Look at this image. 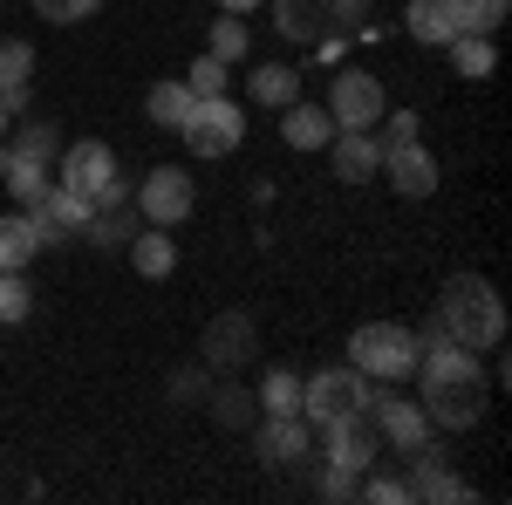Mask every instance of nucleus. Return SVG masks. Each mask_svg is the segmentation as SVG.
I'll return each instance as SVG.
<instances>
[{
  "mask_svg": "<svg viewBox=\"0 0 512 505\" xmlns=\"http://www.w3.org/2000/svg\"><path fill=\"white\" fill-rule=\"evenodd\" d=\"M485 362L472 349H458V342H437V349L417 355V403H424V417L431 430H472L485 417Z\"/></svg>",
  "mask_w": 512,
  "mask_h": 505,
  "instance_id": "obj_1",
  "label": "nucleus"
},
{
  "mask_svg": "<svg viewBox=\"0 0 512 505\" xmlns=\"http://www.w3.org/2000/svg\"><path fill=\"white\" fill-rule=\"evenodd\" d=\"M437 328L472 355L499 349L506 342V301H499V287L485 273H451L444 294H437Z\"/></svg>",
  "mask_w": 512,
  "mask_h": 505,
  "instance_id": "obj_2",
  "label": "nucleus"
},
{
  "mask_svg": "<svg viewBox=\"0 0 512 505\" xmlns=\"http://www.w3.org/2000/svg\"><path fill=\"white\" fill-rule=\"evenodd\" d=\"M417 328H403V321H362L349 335V362L369 376V383H403V376H417Z\"/></svg>",
  "mask_w": 512,
  "mask_h": 505,
  "instance_id": "obj_3",
  "label": "nucleus"
},
{
  "mask_svg": "<svg viewBox=\"0 0 512 505\" xmlns=\"http://www.w3.org/2000/svg\"><path fill=\"white\" fill-rule=\"evenodd\" d=\"M369 0H274V28L287 41H328V35H355Z\"/></svg>",
  "mask_w": 512,
  "mask_h": 505,
  "instance_id": "obj_4",
  "label": "nucleus"
},
{
  "mask_svg": "<svg viewBox=\"0 0 512 505\" xmlns=\"http://www.w3.org/2000/svg\"><path fill=\"white\" fill-rule=\"evenodd\" d=\"M178 137H185L192 157H233L239 144H246V110H239L233 96H198Z\"/></svg>",
  "mask_w": 512,
  "mask_h": 505,
  "instance_id": "obj_5",
  "label": "nucleus"
},
{
  "mask_svg": "<svg viewBox=\"0 0 512 505\" xmlns=\"http://www.w3.org/2000/svg\"><path fill=\"white\" fill-rule=\"evenodd\" d=\"M369 403V376L355 369V362H342V369H315L308 383H301V417L308 424H335V417H355Z\"/></svg>",
  "mask_w": 512,
  "mask_h": 505,
  "instance_id": "obj_6",
  "label": "nucleus"
},
{
  "mask_svg": "<svg viewBox=\"0 0 512 505\" xmlns=\"http://www.w3.org/2000/svg\"><path fill=\"white\" fill-rule=\"evenodd\" d=\"M130 205H137V219H144V226H185V219H192V205H198L192 171H185V164H158V171H144V178H137V192H130Z\"/></svg>",
  "mask_w": 512,
  "mask_h": 505,
  "instance_id": "obj_7",
  "label": "nucleus"
},
{
  "mask_svg": "<svg viewBox=\"0 0 512 505\" xmlns=\"http://www.w3.org/2000/svg\"><path fill=\"white\" fill-rule=\"evenodd\" d=\"M362 417H369V430L383 437V444H396V451H417V444H431V417H424V403H410L396 383H369V403H362Z\"/></svg>",
  "mask_w": 512,
  "mask_h": 505,
  "instance_id": "obj_8",
  "label": "nucleus"
},
{
  "mask_svg": "<svg viewBox=\"0 0 512 505\" xmlns=\"http://www.w3.org/2000/svg\"><path fill=\"white\" fill-rule=\"evenodd\" d=\"M383 110H390L383 76H369V69H335V82H328V117H335V130H376Z\"/></svg>",
  "mask_w": 512,
  "mask_h": 505,
  "instance_id": "obj_9",
  "label": "nucleus"
},
{
  "mask_svg": "<svg viewBox=\"0 0 512 505\" xmlns=\"http://www.w3.org/2000/svg\"><path fill=\"white\" fill-rule=\"evenodd\" d=\"M117 171L123 164L103 137H76V144H62V157H55V185H69L76 198H89V212H96V192H103Z\"/></svg>",
  "mask_w": 512,
  "mask_h": 505,
  "instance_id": "obj_10",
  "label": "nucleus"
},
{
  "mask_svg": "<svg viewBox=\"0 0 512 505\" xmlns=\"http://www.w3.org/2000/svg\"><path fill=\"white\" fill-rule=\"evenodd\" d=\"M253 349H260V328H253L246 308L212 314L205 335H198V362H205V369H239V362H253Z\"/></svg>",
  "mask_w": 512,
  "mask_h": 505,
  "instance_id": "obj_11",
  "label": "nucleus"
},
{
  "mask_svg": "<svg viewBox=\"0 0 512 505\" xmlns=\"http://www.w3.org/2000/svg\"><path fill=\"white\" fill-rule=\"evenodd\" d=\"M376 451H383V437L369 430V417H362V410H355V417H335V424H321V465L362 478V471L376 465Z\"/></svg>",
  "mask_w": 512,
  "mask_h": 505,
  "instance_id": "obj_12",
  "label": "nucleus"
},
{
  "mask_svg": "<svg viewBox=\"0 0 512 505\" xmlns=\"http://www.w3.org/2000/svg\"><path fill=\"white\" fill-rule=\"evenodd\" d=\"M28 219H35L41 246H62V239H82V233H89V198H76L69 185H55V178H48V192L28 205Z\"/></svg>",
  "mask_w": 512,
  "mask_h": 505,
  "instance_id": "obj_13",
  "label": "nucleus"
},
{
  "mask_svg": "<svg viewBox=\"0 0 512 505\" xmlns=\"http://www.w3.org/2000/svg\"><path fill=\"white\" fill-rule=\"evenodd\" d=\"M410 458V499H424V505H458V499H472V485L458 478V471L444 465V451H431V444H417V451H403Z\"/></svg>",
  "mask_w": 512,
  "mask_h": 505,
  "instance_id": "obj_14",
  "label": "nucleus"
},
{
  "mask_svg": "<svg viewBox=\"0 0 512 505\" xmlns=\"http://www.w3.org/2000/svg\"><path fill=\"white\" fill-rule=\"evenodd\" d=\"M328 171H335V185H369V178L383 171L376 130H335V137H328Z\"/></svg>",
  "mask_w": 512,
  "mask_h": 505,
  "instance_id": "obj_15",
  "label": "nucleus"
},
{
  "mask_svg": "<svg viewBox=\"0 0 512 505\" xmlns=\"http://www.w3.org/2000/svg\"><path fill=\"white\" fill-rule=\"evenodd\" d=\"M376 178H390L396 198H431L437 192V157L424 151V137H417V144H390Z\"/></svg>",
  "mask_w": 512,
  "mask_h": 505,
  "instance_id": "obj_16",
  "label": "nucleus"
},
{
  "mask_svg": "<svg viewBox=\"0 0 512 505\" xmlns=\"http://www.w3.org/2000/svg\"><path fill=\"white\" fill-rule=\"evenodd\" d=\"M253 451H260L274 471H280V465H301V458L315 451V424H308V417H260Z\"/></svg>",
  "mask_w": 512,
  "mask_h": 505,
  "instance_id": "obj_17",
  "label": "nucleus"
},
{
  "mask_svg": "<svg viewBox=\"0 0 512 505\" xmlns=\"http://www.w3.org/2000/svg\"><path fill=\"white\" fill-rule=\"evenodd\" d=\"M403 28H410V41H424V48H444V41L465 35V0H410L403 7Z\"/></svg>",
  "mask_w": 512,
  "mask_h": 505,
  "instance_id": "obj_18",
  "label": "nucleus"
},
{
  "mask_svg": "<svg viewBox=\"0 0 512 505\" xmlns=\"http://www.w3.org/2000/svg\"><path fill=\"white\" fill-rule=\"evenodd\" d=\"M328 137H335V117H328V103H308V96H294V103L280 110V144H287V151H328Z\"/></svg>",
  "mask_w": 512,
  "mask_h": 505,
  "instance_id": "obj_19",
  "label": "nucleus"
},
{
  "mask_svg": "<svg viewBox=\"0 0 512 505\" xmlns=\"http://www.w3.org/2000/svg\"><path fill=\"white\" fill-rule=\"evenodd\" d=\"M28 89H35V48L21 35H0V103L14 117H28Z\"/></svg>",
  "mask_w": 512,
  "mask_h": 505,
  "instance_id": "obj_20",
  "label": "nucleus"
},
{
  "mask_svg": "<svg viewBox=\"0 0 512 505\" xmlns=\"http://www.w3.org/2000/svg\"><path fill=\"white\" fill-rule=\"evenodd\" d=\"M123 253H130V267L144 273V280H171L178 273V239H171V226H137Z\"/></svg>",
  "mask_w": 512,
  "mask_h": 505,
  "instance_id": "obj_21",
  "label": "nucleus"
},
{
  "mask_svg": "<svg viewBox=\"0 0 512 505\" xmlns=\"http://www.w3.org/2000/svg\"><path fill=\"white\" fill-rule=\"evenodd\" d=\"M41 253V233L28 212H0V273H28V260Z\"/></svg>",
  "mask_w": 512,
  "mask_h": 505,
  "instance_id": "obj_22",
  "label": "nucleus"
},
{
  "mask_svg": "<svg viewBox=\"0 0 512 505\" xmlns=\"http://www.w3.org/2000/svg\"><path fill=\"white\" fill-rule=\"evenodd\" d=\"M444 55H451V76H465V82L499 76V48H492V35H458V41H444Z\"/></svg>",
  "mask_w": 512,
  "mask_h": 505,
  "instance_id": "obj_23",
  "label": "nucleus"
},
{
  "mask_svg": "<svg viewBox=\"0 0 512 505\" xmlns=\"http://www.w3.org/2000/svg\"><path fill=\"white\" fill-rule=\"evenodd\" d=\"M246 89H253V103H267V110H287V103L301 96V69H287V62H260V69L246 76Z\"/></svg>",
  "mask_w": 512,
  "mask_h": 505,
  "instance_id": "obj_24",
  "label": "nucleus"
},
{
  "mask_svg": "<svg viewBox=\"0 0 512 505\" xmlns=\"http://www.w3.org/2000/svg\"><path fill=\"white\" fill-rule=\"evenodd\" d=\"M192 89H185V76H171V82H158L151 96H144V110H151V123L158 130H185V117H192Z\"/></svg>",
  "mask_w": 512,
  "mask_h": 505,
  "instance_id": "obj_25",
  "label": "nucleus"
},
{
  "mask_svg": "<svg viewBox=\"0 0 512 505\" xmlns=\"http://www.w3.org/2000/svg\"><path fill=\"white\" fill-rule=\"evenodd\" d=\"M7 151L14 157H35V164H55V157H62V130H55V123H21L14 117V130H7Z\"/></svg>",
  "mask_w": 512,
  "mask_h": 505,
  "instance_id": "obj_26",
  "label": "nucleus"
},
{
  "mask_svg": "<svg viewBox=\"0 0 512 505\" xmlns=\"http://www.w3.org/2000/svg\"><path fill=\"white\" fill-rule=\"evenodd\" d=\"M144 219H137V205H110V212H89V246H103V253H117V246H130V233H137Z\"/></svg>",
  "mask_w": 512,
  "mask_h": 505,
  "instance_id": "obj_27",
  "label": "nucleus"
},
{
  "mask_svg": "<svg viewBox=\"0 0 512 505\" xmlns=\"http://www.w3.org/2000/svg\"><path fill=\"white\" fill-rule=\"evenodd\" d=\"M260 417H301V376L294 369H267L260 376Z\"/></svg>",
  "mask_w": 512,
  "mask_h": 505,
  "instance_id": "obj_28",
  "label": "nucleus"
},
{
  "mask_svg": "<svg viewBox=\"0 0 512 505\" xmlns=\"http://www.w3.org/2000/svg\"><path fill=\"white\" fill-rule=\"evenodd\" d=\"M35 314V287H28V273H0V328H21Z\"/></svg>",
  "mask_w": 512,
  "mask_h": 505,
  "instance_id": "obj_29",
  "label": "nucleus"
},
{
  "mask_svg": "<svg viewBox=\"0 0 512 505\" xmlns=\"http://www.w3.org/2000/svg\"><path fill=\"white\" fill-rule=\"evenodd\" d=\"M0 185H7V192L21 198V212H28V205H35V198L48 192V164H35V157H14V164H7V178H0Z\"/></svg>",
  "mask_w": 512,
  "mask_h": 505,
  "instance_id": "obj_30",
  "label": "nucleus"
},
{
  "mask_svg": "<svg viewBox=\"0 0 512 505\" xmlns=\"http://www.w3.org/2000/svg\"><path fill=\"white\" fill-rule=\"evenodd\" d=\"M246 48H253V35H246V21H212V35H205V55H219V62H246Z\"/></svg>",
  "mask_w": 512,
  "mask_h": 505,
  "instance_id": "obj_31",
  "label": "nucleus"
},
{
  "mask_svg": "<svg viewBox=\"0 0 512 505\" xmlns=\"http://www.w3.org/2000/svg\"><path fill=\"white\" fill-rule=\"evenodd\" d=\"M226 82H233V62H219V55H198L192 69H185L192 96H226Z\"/></svg>",
  "mask_w": 512,
  "mask_h": 505,
  "instance_id": "obj_32",
  "label": "nucleus"
},
{
  "mask_svg": "<svg viewBox=\"0 0 512 505\" xmlns=\"http://www.w3.org/2000/svg\"><path fill=\"white\" fill-rule=\"evenodd\" d=\"M417 137H424V117H417V110H383V117H376V144H383V151H390V144H417Z\"/></svg>",
  "mask_w": 512,
  "mask_h": 505,
  "instance_id": "obj_33",
  "label": "nucleus"
},
{
  "mask_svg": "<svg viewBox=\"0 0 512 505\" xmlns=\"http://www.w3.org/2000/svg\"><path fill=\"white\" fill-rule=\"evenodd\" d=\"M212 417H219V424L226 430H239V424H253V396H246V389H212Z\"/></svg>",
  "mask_w": 512,
  "mask_h": 505,
  "instance_id": "obj_34",
  "label": "nucleus"
},
{
  "mask_svg": "<svg viewBox=\"0 0 512 505\" xmlns=\"http://www.w3.org/2000/svg\"><path fill=\"white\" fill-rule=\"evenodd\" d=\"M506 14H512V0H465V35H499Z\"/></svg>",
  "mask_w": 512,
  "mask_h": 505,
  "instance_id": "obj_35",
  "label": "nucleus"
},
{
  "mask_svg": "<svg viewBox=\"0 0 512 505\" xmlns=\"http://www.w3.org/2000/svg\"><path fill=\"white\" fill-rule=\"evenodd\" d=\"M103 0H35V14L41 21H55V28H76V21H89Z\"/></svg>",
  "mask_w": 512,
  "mask_h": 505,
  "instance_id": "obj_36",
  "label": "nucleus"
},
{
  "mask_svg": "<svg viewBox=\"0 0 512 505\" xmlns=\"http://www.w3.org/2000/svg\"><path fill=\"white\" fill-rule=\"evenodd\" d=\"M355 485H362V478H349V471H335V465H321V478H315V492H321V499H335V505L355 499Z\"/></svg>",
  "mask_w": 512,
  "mask_h": 505,
  "instance_id": "obj_37",
  "label": "nucleus"
},
{
  "mask_svg": "<svg viewBox=\"0 0 512 505\" xmlns=\"http://www.w3.org/2000/svg\"><path fill=\"white\" fill-rule=\"evenodd\" d=\"M260 0H219V14H253Z\"/></svg>",
  "mask_w": 512,
  "mask_h": 505,
  "instance_id": "obj_38",
  "label": "nucleus"
},
{
  "mask_svg": "<svg viewBox=\"0 0 512 505\" xmlns=\"http://www.w3.org/2000/svg\"><path fill=\"white\" fill-rule=\"evenodd\" d=\"M7 164H14V151H7V137H0V178H7Z\"/></svg>",
  "mask_w": 512,
  "mask_h": 505,
  "instance_id": "obj_39",
  "label": "nucleus"
},
{
  "mask_svg": "<svg viewBox=\"0 0 512 505\" xmlns=\"http://www.w3.org/2000/svg\"><path fill=\"white\" fill-rule=\"evenodd\" d=\"M7 130H14V110H7V103H0V137H7Z\"/></svg>",
  "mask_w": 512,
  "mask_h": 505,
  "instance_id": "obj_40",
  "label": "nucleus"
}]
</instances>
